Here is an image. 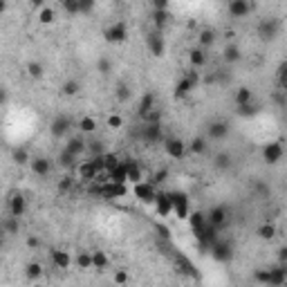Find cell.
Instances as JSON below:
<instances>
[{"mask_svg":"<svg viewBox=\"0 0 287 287\" xmlns=\"http://www.w3.org/2000/svg\"><path fill=\"white\" fill-rule=\"evenodd\" d=\"M256 106H253V103H249V106H242V108H238L236 112L240 114V117H251V114H256Z\"/></svg>","mask_w":287,"mask_h":287,"instance_id":"11a10c76","label":"cell"},{"mask_svg":"<svg viewBox=\"0 0 287 287\" xmlns=\"http://www.w3.org/2000/svg\"><path fill=\"white\" fill-rule=\"evenodd\" d=\"M189 224H191V231L195 233V238H200L204 233V229H207V224H209L207 213L204 211H193L189 215Z\"/></svg>","mask_w":287,"mask_h":287,"instance_id":"e0dca14e","label":"cell"},{"mask_svg":"<svg viewBox=\"0 0 287 287\" xmlns=\"http://www.w3.org/2000/svg\"><path fill=\"white\" fill-rule=\"evenodd\" d=\"M222 59H224V63H229V65L238 63V61L242 59V52H240V47H238V45H233V43H229V45L224 47V52H222Z\"/></svg>","mask_w":287,"mask_h":287,"instance_id":"4316f807","label":"cell"},{"mask_svg":"<svg viewBox=\"0 0 287 287\" xmlns=\"http://www.w3.org/2000/svg\"><path fill=\"white\" fill-rule=\"evenodd\" d=\"M76 128H79V132H83V135H90V132L97 130V119L94 117H81L79 121H76Z\"/></svg>","mask_w":287,"mask_h":287,"instance_id":"d590c367","label":"cell"},{"mask_svg":"<svg viewBox=\"0 0 287 287\" xmlns=\"http://www.w3.org/2000/svg\"><path fill=\"white\" fill-rule=\"evenodd\" d=\"M79 92H81V83L76 79H68L61 85V94H63V97H76Z\"/></svg>","mask_w":287,"mask_h":287,"instance_id":"e575fe53","label":"cell"},{"mask_svg":"<svg viewBox=\"0 0 287 287\" xmlns=\"http://www.w3.org/2000/svg\"><path fill=\"white\" fill-rule=\"evenodd\" d=\"M198 83H200L198 72H186V74L178 81V85H175V97L182 99V97H186V94H191V90H193Z\"/></svg>","mask_w":287,"mask_h":287,"instance_id":"8992f818","label":"cell"},{"mask_svg":"<svg viewBox=\"0 0 287 287\" xmlns=\"http://www.w3.org/2000/svg\"><path fill=\"white\" fill-rule=\"evenodd\" d=\"M155 108V94L153 92H146L141 97V101H139V114H144V112H148V110H153Z\"/></svg>","mask_w":287,"mask_h":287,"instance_id":"b9f144b4","label":"cell"},{"mask_svg":"<svg viewBox=\"0 0 287 287\" xmlns=\"http://www.w3.org/2000/svg\"><path fill=\"white\" fill-rule=\"evenodd\" d=\"M130 85H126V83H119L117 85V101H128V99H130Z\"/></svg>","mask_w":287,"mask_h":287,"instance_id":"681fc988","label":"cell"},{"mask_svg":"<svg viewBox=\"0 0 287 287\" xmlns=\"http://www.w3.org/2000/svg\"><path fill=\"white\" fill-rule=\"evenodd\" d=\"M25 211H27V200L23 198V193H14L9 198V215L21 218V215H25Z\"/></svg>","mask_w":287,"mask_h":287,"instance_id":"d6986e66","label":"cell"},{"mask_svg":"<svg viewBox=\"0 0 287 287\" xmlns=\"http://www.w3.org/2000/svg\"><path fill=\"white\" fill-rule=\"evenodd\" d=\"M121 126H123V117H121V114H110V117H108V128H110V130H119Z\"/></svg>","mask_w":287,"mask_h":287,"instance_id":"f5cc1de1","label":"cell"},{"mask_svg":"<svg viewBox=\"0 0 287 287\" xmlns=\"http://www.w3.org/2000/svg\"><path fill=\"white\" fill-rule=\"evenodd\" d=\"M276 79H278V85L283 90H287V61H280L278 70H276Z\"/></svg>","mask_w":287,"mask_h":287,"instance_id":"f6af8a7d","label":"cell"},{"mask_svg":"<svg viewBox=\"0 0 287 287\" xmlns=\"http://www.w3.org/2000/svg\"><path fill=\"white\" fill-rule=\"evenodd\" d=\"M65 151H70L72 155L79 160L81 155H85V153H88V141H85L83 137H72V139H68V146H65Z\"/></svg>","mask_w":287,"mask_h":287,"instance_id":"603a6c76","label":"cell"},{"mask_svg":"<svg viewBox=\"0 0 287 287\" xmlns=\"http://www.w3.org/2000/svg\"><path fill=\"white\" fill-rule=\"evenodd\" d=\"M121 164V160H119V155H114V153H106V155H103V173H112L114 169H117V166Z\"/></svg>","mask_w":287,"mask_h":287,"instance_id":"f35d334b","label":"cell"},{"mask_svg":"<svg viewBox=\"0 0 287 287\" xmlns=\"http://www.w3.org/2000/svg\"><path fill=\"white\" fill-rule=\"evenodd\" d=\"M74 265L79 267V269H83V271L94 269V265H92V251H79L74 256Z\"/></svg>","mask_w":287,"mask_h":287,"instance_id":"83f0119b","label":"cell"},{"mask_svg":"<svg viewBox=\"0 0 287 287\" xmlns=\"http://www.w3.org/2000/svg\"><path fill=\"white\" fill-rule=\"evenodd\" d=\"M141 139L146 144H164V132H162V123H144L141 126Z\"/></svg>","mask_w":287,"mask_h":287,"instance_id":"30bf717a","label":"cell"},{"mask_svg":"<svg viewBox=\"0 0 287 287\" xmlns=\"http://www.w3.org/2000/svg\"><path fill=\"white\" fill-rule=\"evenodd\" d=\"M160 191L155 189V184L153 182H139V184H135V195L137 200L144 204H155V198Z\"/></svg>","mask_w":287,"mask_h":287,"instance_id":"ba28073f","label":"cell"},{"mask_svg":"<svg viewBox=\"0 0 287 287\" xmlns=\"http://www.w3.org/2000/svg\"><path fill=\"white\" fill-rule=\"evenodd\" d=\"M27 245H30V247H38V240H36V238H30V240H27Z\"/></svg>","mask_w":287,"mask_h":287,"instance_id":"6125c7cd","label":"cell"},{"mask_svg":"<svg viewBox=\"0 0 287 287\" xmlns=\"http://www.w3.org/2000/svg\"><path fill=\"white\" fill-rule=\"evenodd\" d=\"M207 220H209V224H211V227H215L220 231V229L224 227V224H227V220H229V211L224 207H211L209 209V213H207Z\"/></svg>","mask_w":287,"mask_h":287,"instance_id":"5bb4252c","label":"cell"},{"mask_svg":"<svg viewBox=\"0 0 287 287\" xmlns=\"http://www.w3.org/2000/svg\"><path fill=\"white\" fill-rule=\"evenodd\" d=\"M231 164H233V157L229 155V153H215V157H213V166L218 171H227V169H231Z\"/></svg>","mask_w":287,"mask_h":287,"instance_id":"d6a6232c","label":"cell"},{"mask_svg":"<svg viewBox=\"0 0 287 287\" xmlns=\"http://www.w3.org/2000/svg\"><path fill=\"white\" fill-rule=\"evenodd\" d=\"M99 175H101V171H99V166L94 164L92 160H85L79 164V178L81 180L92 182V180H99Z\"/></svg>","mask_w":287,"mask_h":287,"instance_id":"ac0fdd59","label":"cell"},{"mask_svg":"<svg viewBox=\"0 0 287 287\" xmlns=\"http://www.w3.org/2000/svg\"><path fill=\"white\" fill-rule=\"evenodd\" d=\"M97 72L99 74H110L112 72V61L108 59V56H99V61H97Z\"/></svg>","mask_w":287,"mask_h":287,"instance_id":"ee69618b","label":"cell"},{"mask_svg":"<svg viewBox=\"0 0 287 287\" xmlns=\"http://www.w3.org/2000/svg\"><path fill=\"white\" fill-rule=\"evenodd\" d=\"M253 280L267 285V287H280L287 283V265H276L269 269H258L253 274Z\"/></svg>","mask_w":287,"mask_h":287,"instance_id":"6da1fadb","label":"cell"},{"mask_svg":"<svg viewBox=\"0 0 287 287\" xmlns=\"http://www.w3.org/2000/svg\"><path fill=\"white\" fill-rule=\"evenodd\" d=\"M36 18H38V23H41V25H52V23L56 21V9L50 7V5H45L43 9H38Z\"/></svg>","mask_w":287,"mask_h":287,"instance_id":"4dcf8cb0","label":"cell"},{"mask_svg":"<svg viewBox=\"0 0 287 287\" xmlns=\"http://www.w3.org/2000/svg\"><path fill=\"white\" fill-rule=\"evenodd\" d=\"M61 7H63L68 14H72V16L81 14V3H79V0H63V3H61Z\"/></svg>","mask_w":287,"mask_h":287,"instance_id":"c3c4849f","label":"cell"},{"mask_svg":"<svg viewBox=\"0 0 287 287\" xmlns=\"http://www.w3.org/2000/svg\"><path fill=\"white\" fill-rule=\"evenodd\" d=\"M171 198H173V213L178 215L180 220H189V215H191L189 195L182 193V191H173V193H171Z\"/></svg>","mask_w":287,"mask_h":287,"instance_id":"5b68a950","label":"cell"},{"mask_svg":"<svg viewBox=\"0 0 287 287\" xmlns=\"http://www.w3.org/2000/svg\"><path fill=\"white\" fill-rule=\"evenodd\" d=\"M103 141H88V153H90V160L92 157H101V155H106V151H103V146H101Z\"/></svg>","mask_w":287,"mask_h":287,"instance_id":"bcb514c9","label":"cell"},{"mask_svg":"<svg viewBox=\"0 0 287 287\" xmlns=\"http://www.w3.org/2000/svg\"><path fill=\"white\" fill-rule=\"evenodd\" d=\"M227 12L231 18H245L253 12V5L247 3V0H231V3L227 5Z\"/></svg>","mask_w":287,"mask_h":287,"instance_id":"4fadbf2b","label":"cell"},{"mask_svg":"<svg viewBox=\"0 0 287 287\" xmlns=\"http://www.w3.org/2000/svg\"><path fill=\"white\" fill-rule=\"evenodd\" d=\"M209 251H211V256H213L218 262H229V260L233 258V247H231V242H229V240H222L220 236H218V240H215L213 245H211V249H209Z\"/></svg>","mask_w":287,"mask_h":287,"instance_id":"277c9868","label":"cell"},{"mask_svg":"<svg viewBox=\"0 0 287 287\" xmlns=\"http://www.w3.org/2000/svg\"><path fill=\"white\" fill-rule=\"evenodd\" d=\"M256 32H258V36H260V41H265V43L274 41L280 32V21L278 18H262V21L258 23Z\"/></svg>","mask_w":287,"mask_h":287,"instance_id":"3957f363","label":"cell"},{"mask_svg":"<svg viewBox=\"0 0 287 287\" xmlns=\"http://www.w3.org/2000/svg\"><path fill=\"white\" fill-rule=\"evenodd\" d=\"M76 164V157L72 155L70 151H61V155H59V166H63V169H72V166Z\"/></svg>","mask_w":287,"mask_h":287,"instance_id":"7bdbcfd3","label":"cell"},{"mask_svg":"<svg viewBox=\"0 0 287 287\" xmlns=\"http://www.w3.org/2000/svg\"><path fill=\"white\" fill-rule=\"evenodd\" d=\"M256 236L260 238V240H271V238L276 236V224H271V222H262L260 227L256 229Z\"/></svg>","mask_w":287,"mask_h":287,"instance_id":"74e56055","label":"cell"},{"mask_svg":"<svg viewBox=\"0 0 287 287\" xmlns=\"http://www.w3.org/2000/svg\"><path fill=\"white\" fill-rule=\"evenodd\" d=\"M128 278H130V276H128L126 269H117V271H114V276H112V280H114V285H117V287H123L128 283Z\"/></svg>","mask_w":287,"mask_h":287,"instance_id":"f907efd6","label":"cell"},{"mask_svg":"<svg viewBox=\"0 0 287 287\" xmlns=\"http://www.w3.org/2000/svg\"><path fill=\"white\" fill-rule=\"evenodd\" d=\"M155 211H157V215H162V218L173 213V198H171V193H166V191H160V193H157Z\"/></svg>","mask_w":287,"mask_h":287,"instance_id":"9a60e30c","label":"cell"},{"mask_svg":"<svg viewBox=\"0 0 287 287\" xmlns=\"http://www.w3.org/2000/svg\"><path fill=\"white\" fill-rule=\"evenodd\" d=\"M32 173L38 175V178H47L52 171V162L47 157H32V164H30Z\"/></svg>","mask_w":287,"mask_h":287,"instance_id":"ffe728a7","label":"cell"},{"mask_svg":"<svg viewBox=\"0 0 287 287\" xmlns=\"http://www.w3.org/2000/svg\"><path fill=\"white\" fill-rule=\"evenodd\" d=\"M36 287H38V285H36Z\"/></svg>","mask_w":287,"mask_h":287,"instance_id":"be15d7a7","label":"cell"},{"mask_svg":"<svg viewBox=\"0 0 287 287\" xmlns=\"http://www.w3.org/2000/svg\"><path fill=\"white\" fill-rule=\"evenodd\" d=\"M169 12H153V23H155V27L157 30L162 32V27L166 25V23H169Z\"/></svg>","mask_w":287,"mask_h":287,"instance_id":"7dc6e473","label":"cell"},{"mask_svg":"<svg viewBox=\"0 0 287 287\" xmlns=\"http://www.w3.org/2000/svg\"><path fill=\"white\" fill-rule=\"evenodd\" d=\"M92 265H94V269H97V271L108 269V267H110V258H108V253H106V251H101V249H94V251H92Z\"/></svg>","mask_w":287,"mask_h":287,"instance_id":"f546056e","label":"cell"},{"mask_svg":"<svg viewBox=\"0 0 287 287\" xmlns=\"http://www.w3.org/2000/svg\"><path fill=\"white\" fill-rule=\"evenodd\" d=\"M215 38H218V34H215V30H211V27H204V30L198 32V47H202V50H209V47L215 43Z\"/></svg>","mask_w":287,"mask_h":287,"instance_id":"d4e9b609","label":"cell"},{"mask_svg":"<svg viewBox=\"0 0 287 287\" xmlns=\"http://www.w3.org/2000/svg\"><path fill=\"white\" fill-rule=\"evenodd\" d=\"M101 195L108 200H117L126 195V184H117V182H108L101 186Z\"/></svg>","mask_w":287,"mask_h":287,"instance_id":"44dd1931","label":"cell"},{"mask_svg":"<svg viewBox=\"0 0 287 287\" xmlns=\"http://www.w3.org/2000/svg\"><path fill=\"white\" fill-rule=\"evenodd\" d=\"M25 276H27L30 280H38V278L43 276V265H41V262H27Z\"/></svg>","mask_w":287,"mask_h":287,"instance_id":"ab89813d","label":"cell"},{"mask_svg":"<svg viewBox=\"0 0 287 287\" xmlns=\"http://www.w3.org/2000/svg\"><path fill=\"white\" fill-rule=\"evenodd\" d=\"M70 130H72V119L68 114H59V117L52 119V123H50L52 137H65Z\"/></svg>","mask_w":287,"mask_h":287,"instance_id":"7c38bea8","label":"cell"},{"mask_svg":"<svg viewBox=\"0 0 287 287\" xmlns=\"http://www.w3.org/2000/svg\"><path fill=\"white\" fill-rule=\"evenodd\" d=\"M233 103H236L238 108L249 106V103H253V92H251V88H247V85L238 88L236 92H233Z\"/></svg>","mask_w":287,"mask_h":287,"instance_id":"cb8c5ba5","label":"cell"},{"mask_svg":"<svg viewBox=\"0 0 287 287\" xmlns=\"http://www.w3.org/2000/svg\"><path fill=\"white\" fill-rule=\"evenodd\" d=\"M164 178H166V171H157L155 173V182H162Z\"/></svg>","mask_w":287,"mask_h":287,"instance_id":"94428289","label":"cell"},{"mask_svg":"<svg viewBox=\"0 0 287 287\" xmlns=\"http://www.w3.org/2000/svg\"><path fill=\"white\" fill-rule=\"evenodd\" d=\"M229 135V126L227 121H211L207 128V139L209 141H222Z\"/></svg>","mask_w":287,"mask_h":287,"instance_id":"2e32d148","label":"cell"},{"mask_svg":"<svg viewBox=\"0 0 287 287\" xmlns=\"http://www.w3.org/2000/svg\"><path fill=\"white\" fill-rule=\"evenodd\" d=\"M5 231L7 233H18V218H14V215L5 218Z\"/></svg>","mask_w":287,"mask_h":287,"instance_id":"db71d44e","label":"cell"},{"mask_svg":"<svg viewBox=\"0 0 287 287\" xmlns=\"http://www.w3.org/2000/svg\"><path fill=\"white\" fill-rule=\"evenodd\" d=\"M207 148H209V139L207 137H193L189 144V151L193 153V155H204L207 153Z\"/></svg>","mask_w":287,"mask_h":287,"instance_id":"836d02e7","label":"cell"},{"mask_svg":"<svg viewBox=\"0 0 287 287\" xmlns=\"http://www.w3.org/2000/svg\"><path fill=\"white\" fill-rule=\"evenodd\" d=\"M253 191L258 193V198H269V193H271L269 184H265V182H256V184H253Z\"/></svg>","mask_w":287,"mask_h":287,"instance_id":"816d5d0a","label":"cell"},{"mask_svg":"<svg viewBox=\"0 0 287 287\" xmlns=\"http://www.w3.org/2000/svg\"><path fill=\"white\" fill-rule=\"evenodd\" d=\"M103 38H106L108 43H112V45H119V43H123L128 38V25L123 21L110 23L106 30H103Z\"/></svg>","mask_w":287,"mask_h":287,"instance_id":"7a4b0ae2","label":"cell"},{"mask_svg":"<svg viewBox=\"0 0 287 287\" xmlns=\"http://www.w3.org/2000/svg\"><path fill=\"white\" fill-rule=\"evenodd\" d=\"M126 169H128V182H132V184H139L144 182V173L139 169V164L132 160H126Z\"/></svg>","mask_w":287,"mask_h":287,"instance_id":"f1b7e54d","label":"cell"},{"mask_svg":"<svg viewBox=\"0 0 287 287\" xmlns=\"http://www.w3.org/2000/svg\"><path fill=\"white\" fill-rule=\"evenodd\" d=\"M189 61H191V65H193V68H204V65H207V50H202V47H193V50L189 52Z\"/></svg>","mask_w":287,"mask_h":287,"instance_id":"484cf974","label":"cell"},{"mask_svg":"<svg viewBox=\"0 0 287 287\" xmlns=\"http://www.w3.org/2000/svg\"><path fill=\"white\" fill-rule=\"evenodd\" d=\"M285 151L283 146H280V141H269L262 146V160L267 162V164H278L280 160H283Z\"/></svg>","mask_w":287,"mask_h":287,"instance_id":"8fae6325","label":"cell"},{"mask_svg":"<svg viewBox=\"0 0 287 287\" xmlns=\"http://www.w3.org/2000/svg\"><path fill=\"white\" fill-rule=\"evenodd\" d=\"M146 47L153 56H164L166 54V41H164V36H162L160 30L148 32L146 34Z\"/></svg>","mask_w":287,"mask_h":287,"instance_id":"52a82bcc","label":"cell"},{"mask_svg":"<svg viewBox=\"0 0 287 287\" xmlns=\"http://www.w3.org/2000/svg\"><path fill=\"white\" fill-rule=\"evenodd\" d=\"M164 151L169 157H173V160H182V157L186 155V151H189V144H184L178 137H166L164 139Z\"/></svg>","mask_w":287,"mask_h":287,"instance_id":"9c48e42d","label":"cell"},{"mask_svg":"<svg viewBox=\"0 0 287 287\" xmlns=\"http://www.w3.org/2000/svg\"><path fill=\"white\" fill-rule=\"evenodd\" d=\"M50 256H52V265H54L56 269H68L72 262H74L70 256V251H65V249H54Z\"/></svg>","mask_w":287,"mask_h":287,"instance_id":"7402d4cb","label":"cell"},{"mask_svg":"<svg viewBox=\"0 0 287 287\" xmlns=\"http://www.w3.org/2000/svg\"><path fill=\"white\" fill-rule=\"evenodd\" d=\"M12 157H14V162H16L18 166H27V164H32V155L27 153V148H23V146L14 148V151H12Z\"/></svg>","mask_w":287,"mask_h":287,"instance_id":"8d00e7d4","label":"cell"},{"mask_svg":"<svg viewBox=\"0 0 287 287\" xmlns=\"http://www.w3.org/2000/svg\"><path fill=\"white\" fill-rule=\"evenodd\" d=\"M153 12H169V3L166 0H155L153 3Z\"/></svg>","mask_w":287,"mask_h":287,"instance_id":"9f6ffc18","label":"cell"},{"mask_svg":"<svg viewBox=\"0 0 287 287\" xmlns=\"http://www.w3.org/2000/svg\"><path fill=\"white\" fill-rule=\"evenodd\" d=\"M79 3H81V14H88V12H92L94 9L92 0H79Z\"/></svg>","mask_w":287,"mask_h":287,"instance_id":"6f0895ef","label":"cell"},{"mask_svg":"<svg viewBox=\"0 0 287 287\" xmlns=\"http://www.w3.org/2000/svg\"><path fill=\"white\" fill-rule=\"evenodd\" d=\"M70 186H72V180H70V178H63V180L59 182V189H61V191H68Z\"/></svg>","mask_w":287,"mask_h":287,"instance_id":"91938a15","label":"cell"},{"mask_svg":"<svg viewBox=\"0 0 287 287\" xmlns=\"http://www.w3.org/2000/svg\"><path fill=\"white\" fill-rule=\"evenodd\" d=\"M27 74H30L32 79H41V76L45 74V68H43L41 61H30V63H27Z\"/></svg>","mask_w":287,"mask_h":287,"instance_id":"60d3db41","label":"cell"},{"mask_svg":"<svg viewBox=\"0 0 287 287\" xmlns=\"http://www.w3.org/2000/svg\"><path fill=\"white\" fill-rule=\"evenodd\" d=\"M108 182H117V184H126L128 182V169H126V162L117 166L112 173H108Z\"/></svg>","mask_w":287,"mask_h":287,"instance_id":"1f68e13d","label":"cell"},{"mask_svg":"<svg viewBox=\"0 0 287 287\" xmlns=\"http://www.w3.org/2000/svg\"><path fill=\"white\" fill-rule=\"evenodd\" d=\"M278 265H287V245L278 249Z\"/></svg>","mask_w":287,"mask_h":287,"instance_id":"680465c9","label":"cell"}]
</instances>
